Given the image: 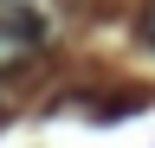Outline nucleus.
<instances>
[{"label": "nucleus", "instance_id": "obj_1", "mask_svg": "<svg viewBox=\"0 0 155 148\" xmlns=\"http://www.w3.org/2000/svg\"><path fill=\"white\" fill-rule=\"evenodd\" d=\"M52 32L58 20L45 0H0V71H26L52 45Z\"/></svg>", "mask_w": 155, "mask_h": 148}, {"label": "nucleus", "instance_id": "obj_2", "mask_svg": "<svg viewBox=\"0 0 155 148\" xmlns=\"http://www.w3.org/2000/svg\"><path fill=\"white\" fill-rule=\"evenodd\" d=\"M136 39L155 52V0H142V13H136Z\"/></svg>", "mask_w": 155, "mask_h": 148}]
</instances>
